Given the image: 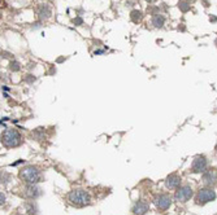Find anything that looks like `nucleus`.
I'll return each mask as SVG.
<instances>
[{
    "label": "nucleus",
    "mask_w": 217,
    "mask_h": 215,
    "mask_svg": "<svg viewBox=\"0 0 217 215\" xmlns=\"http://www.w3.org/2000/svg\"><path fill=\"white\" fill-rule=\"evenodd\" d=\"M63 61H64V57H61V59L57 60V62H63Z\"/></svg>",
    "instance_id": "a878e982"
},
{
    "label": "nucleus",
    "mask_w": 217,
    "mask_h": 215,
    "mask_svg": "<svg viewBox=\"0 0 217 215\" xmlns=\"http://www.w3.org/2000/svg\"><path fill=\"white\" fill-rule=\"evenodd\" d=\"M165 185L169 189H177L181 185V176L177 174H170L165 180Z\"/></svg>",
    "instance_id": "9d476101"
},
{
    "label": "nucleus",
    "mask_w": 217,
    "mask_h": 215,
    "mask_svg": "<svg viewBox=\"0 0 217 215\" xmlns=\"http://www.w3.org/2000/svg\"><path fill=\"white\" fill-rule=\"evenodd\" d=\"M20 178L27 184H36V183L43 180L40 170L35 166H26L25 168H22L20 171Z\"/></svg>",
    "instance_id": "f03ea898"
},
{
    "label": "nucleus",
    "mask_w": 217,
    "mask_h": 215,
    "mask_svg": "<svg viewBox=\"0 0 217 215\" xmlns=\"http://www.w3.org/2000/svg\"><path fill=\"white\" fill-rule=\"evenodd\" d=\"M208 166V161L204 156H196L193 161V165H191V171L194 174H199V172H206Z\"/></svg>",
    "instance_id": "39448f33"
},
{
    "label": "nucleus",
    "mask_w": 217,
    "mask_h": 215,
    "mask_svg": "<svg viewBox=\"0 0 217 215\" xmlns=\"http://www.w3.org/2000/svg\"><path fill=\"white\" fill-rule=\"evenodd\" d=\"M164 22H165V18H164V16L163 14H155L153 17H152V25L155 27H161L164 25Z\"/></svg>",
    "instance_id": "ddd939ff"
},
{
    "label": "nucleus",
    "mask_w": 217,
    "mask_h": 215,
    "mask_svg": "<svg viewBox=\"0 0 217 215\" xmlns=\"http://www.w3.org/2000/svg\"><path fill=\"white\" fill-rule=\"evenodd\" d=\"M38 13H39L40 20H47V18H49V16H51V8H49L47 4H43L39 7Z\"/></svg>",
    "instance_id": "f8f14e48"
},
{
    "label": "nucleus",
    "mask_w": 217,
    "mask_h": 215,
    "mask_svg": "<svg viewBox=\"0 0 217 215\" xmlns=\"http://www.w3.org/2000/svg\"><path fill=\"white\" fill-rule=\"evenodd\" d=\"M104 52V51H102V49H99V51H95V55H102Z\"/></svg>",
    "instance_id": "4be33fe9"
},
{
    "label": "nucleus",
    "mask_w": 217,
    "mask_h": 215,
    "mask_svg": "<svg viewBox=\"0 0 217 215\" xmlns=\"http://www.w3.org/2000/svg\"><path fill=\"white\" fill-rule=\"evenodd\" d=\"M2 143L7 148H16L22 143V136L16 128H7L2 135Z\"/></svg>",
    "instance_id": "7ed1b4c3"
},
{
    "label": "nucleus",
    "mask_w": 217,
    "mask_h": 215,
    "mask_svg": "<svg viewBox=\"0 0 217 215\" xmlns=\"http://www.w3.org/2000/svg\"><path fill=\"white\" fill-rule=\"evenodd\" d=\"M146 2H148V3H152V2H155V0H146Z\"/></svg>",
    "instance_id": "bb28decb"
},
{
    "label": "nucleus",
    "mask_w": 217,
    "mask_h": 215,
    "mask_svg": "<svg viewBox=\"0 0 217 215\" xmlns=\"http://www.w3.org/2000/svg\"><path fill=\"white\" fill-rule=\"evenodd\" d=\"M203 183L209 188L216 184L217 183V171L215 168H211L203 174Z\"/></svg>",
    "instance_id": "1a4fd4ad"
},
{
    "label": "nucleus",
    "mask_w": 217,
    "mask_h": 215,
    "mask_svg": "<svg viewBox=\"0 0 217 215\" xmlns=\"http://www.w3.org/2000/svg\"><path fill=\"white\" fill-rule=\"evenodd\" d=\"M2 90H4L5 92H8V91H9V88H8L7 86H3V87H2Z\"/></svg>",
    "instance_id": "5701e85b"
},
{
    "label": "nucleus",
    "mask_w": 217,
    "mask_h": 215,
    "mask_svg": "<svg viewBox=\"0 0 217 215\" xmlns=\"http://www.w3.org/2000/svg\"><path fill=\"white\" fill-rule=\"evenodd\" d=\"M148 209H150V206H148L147 202L144 201H137L133 206V214L134 215H144Z\"/></svg>",
    "instance_id": "9b49d317"
},
{
    "label": "nucleus",
    "mask_w": 217,
    "mask_h": 215,
    "mask_svg": "<svg viewBox=\"0 0 217 215\" xmlns=\"http://www.w3.org/2000/svg\"><path fill=\"white\" fill-rule=\"evenodd\" d=\"M68 201L76 207H83L90 204V194L83 189H73L68 193Z\"/></svg>",
    "instance_id": "f257e3e1"
},
{
    "label": "nucleus",
    "mask_w": 217,
    "mask_h": 215,
    "mask_svg": "<svg viewBox=\"0 0 217 215\" xmlns=\"http://www.w3.org/2000/svg\"><path fill=\"white\" fill-rule=\"evenodd\" d=\"M25 82H27V83H34V82H35V78L33 77V75H27V77L25 78Z\"/></svg>",
    "instance_id": "6ab92c4d"
},
{
    "label": "nucleus",
    "mask_w": 217,
    "mask_h": 215,
    "mask_svg": "<svg viewBox=\"0 0 217 215\" xmlns=\"http://www.w3.org/2000/svg\"><path fill=\"white\" fill-rule=\"evenodd\" d=\"M216 200V192L213 191L212 188H203L198 192L195 201L198 205H206L211 201H215Z\"/></svg>",
    "instance_id": "20e7f679"
},
{
    "label": "nucleus",
    "mask_w": 217,
    "mask_h": 215,
    "mask_svg": "<svg viewBox=\"0 0 217 215\" xmlns=\"http://www.w3.org/2000/svg\"><path fill=\"white\" fill-rule=\"evenodd\" d=\"M26 209H27V211L30 213V214H35L36 211V209H35V205H34V202H27L26 204Z\"/></svg>",
    "instance_id": "f3484780"
},
{
    "label": "nucleus",
    "mask_w": 217,
    "mask_h": 215,
    "mask_svg": "<svg viewBox=\"0 0 217 215\" xmlns=\"http://www.w3.org/2000/svg\"><path fill=\"white\" fill-rule=\"evenodd\" d=\"M22 196L29 200H36L42 196V189L36 187V184H27L22 189Z\"/></svg>",
    "instance_id": "423d86ee"
},
{
    "label": "nucleus",
    "mask_w": 217,
    "mask_h": 215,
    "mask_svg": "<svg viewBox=\"0 0 217 215\" xmlns=\"http://www.w3.org/2000/svg\"><path fill=\"white\" fill-rule=\"evenodd\" d=\"M203 4H204V7H208L209 5V3L207 2V0H203Z\"/></svg>",
    "instance_id": "b1692460"
},
{
    "label": "nucleus",
    "mask_w": 217,
    "mask_h": 215,
    "mask_svg": "<svg viewBox=\"0 0 217 215\" xmlns=\"http://www.w3.org/2000/svg\"><path fill=\"white\" fill-rule=\"evenodd\" d=\"M178 7H179V9H181L182 12H187V10H190V3L182 0V2L178 3Z\"/></svg>",
    "instance_id": "2eb2a0df"
},
{
    "label": "nucleus",
    "mask_w": 217,
    "mask_h": 215,
    "mask_svg": "<svg viewBox=\"0 0 217 215\" xmlns=\"http://www.w3.org/2000/svg\"><path fill=\"white\" fill-rule=\"evenodd\" d=\"M73 22L76 23V25H78V26H79V25H82V23H83V21H82V18H79V17H77V18H76V20H74Z\"/></svg>",
    "instance_id": "aec40b11"
},
{
    "label": "nucleus",
    "mask_w": 217,
    "mask_h": 215,
    "mask_svg": "<svg viewBox=\"0 0 217 215\" xmlns=\"http://www.w3.org/2000/svg\"><path fill=\"white\" fill-rule=\"evenodd\" d=\"M9 69H10L12 71H15V73H16V71H20V69H21V65L18 64L17 61H12L10 64H9Z\"/></svg>",
    "instance_id": "dca6fc26"
},
{
    "label": "nucleus",
    "mask_w": 217,
    "mask_h": 215,
    "mask_svg": "<svg viewBox=\"0 0 217 215\" xmlns=\"http://www.w3.org/2000/svg\"><path fill=\"white\" fill-rule=\"evenodd\" d=\"M174 197L178 202H187L191 197H193V189H191L190 185H183L179 187L178 191L176 192Z\"/></svg>",
    "instance_id": "6e6552de"
},
{
    "label": "nucleus",
    "mask_w": 217,
    "mask_h": 215,
    "mask_svg": "<svg viewBox=\"0 0 217 215\" xmlns=\"http://www.w3.org/2000/svg\"><path fill=\"white\" fill-rule=\"evenodd\" d=\"M142 17H143V14H142V12H139V10H131V13H130V20L135 23L140 22Z\"/></svg>",
    "instance_id": "4468645a"
},
{
    "label": "nucleus",
    "mask_w": 217,
    "mask_h": 215,
    "mask_svg": "<svg viewBox=\"0 0 217 215\" xmlns=\"http://www.w3.org/2000/svg\"><path fill=\"white\" fill-rule=\"evenodd\" d=\"M0 200H2V205L4 204V202H5V194L2 192V194H0Z\"/></svg>",
    "instance_id": "412c9836"
},
{
    "label": "nucleus",
    "mask_w": 217,
    "mask_h": 215,
    "mask_svg": "<svg viewBox=\"0 0 217 215\" xmlns=\"http://www.w3.org/2000/svg\"><path fill=\"white\" fill-rule=\"evenodd\" d=\"M9 178H10V176H9V174H7V172H2V183H4V184H7V183L9 181Z\"/></svg>",
    "instance_id": "a211bd4d"
},
{
    "label": "nucleus",
    "mask_w": 217,
    "mask_h": 215,
    "mask_svg": "<svg viewBox=\"0 0 217 215\" xmlns=\"http://www.w3.org/2000/svg\"><path fill=\"white\" fill-rule=\"evenodd\" d=\"M209 20H211V21H212V22H216V21H217V18H216V17H211V18H209Z\"/></svg>",
    "instance_id": "393cba45"
},
{
    "label": "nucleus",
    "mask_w": 217,
    "mask_h": 215,
    "mask_svg": "<svg viewBox=\"0 0 217 215\" xmlns=\"http://www.w3.org/2000/svg\"><path fill=\"white\" fill-rule=\"evenodd\" d=\"M153 204L159 209V210L165 211V210H168V209L170 207L172 198H170V196H168V194H159V196H156V197L153 198Z\"/></svg>",
    "instance_id": "0eeeda50"
}]
</instances>
